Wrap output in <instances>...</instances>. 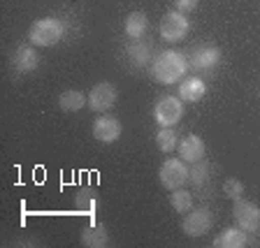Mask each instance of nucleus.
I'll use <instances>...</instances> for the list:
<instances>
[{
	"label": "nucleus",
	"mask_w": 260,
	"mask_h": 248,
	"mask_svg": "<svg viewBox=\"0 0 260 248\" xmlns=\"http://www.w3.org/2000/svg\"><path fill=\"white\" fill-rule=\"evenodd\" d=\"M186 72H188V58L181 51H174V49L160 51L151 60V77L162 86L181 81L186 77Z\"/></svg>",
	"instance_id": "obj_1"
},
{
	"label": "nucleus",
	"mask_w": 260,
	"mask_h": 248,
	"mask_svg": "<svg viewBox=\"0 0 260 248\" xmlns=\"http://www.w3.org/2000/svg\"><path fill=\"white\" fill-rule=\"evenodd\" d=\"M63 23L54 16H44V19H38V21L30 26L28 30V40H30L32 47H56V44L63 40Z\"/></svg>",
	"instance_id": "obj_2"
},
{
	"label": "nucleus",
	"mask_w": 260,
	"mask_h": 248,
	"mask_svg": "<svg viewBox=\"0 0 260 248\" xmlns=\"http://www.w3.org/2000/svg\"><path fill=\"white\" fill-rule=\"evenodd\" d=\"M153 119L160 128H174L184 119V100L177 95H162L153 104Z\"/></svg>",
	"instance_id": "obj_3"
},
{
	"label": "nucleus",
	"mask_w": 260,
	"mask_h": 248,
	"mask_svg": "<svg viewBox=\"0 0 260 248\" xmlns=\"http://www.w3.org/2000/svg\"><path fill=\"white\" fill-rule=\"evenodd\" d=\"M190 30V21L188 16L184 14V12H168V14L162 16L160 21V38L165 40V42L174 44V42H181V40L188 35Z\"/></svg>",
	"instance_id": "obj_4"
},
{
	"label": "nucleus",
	"mask_w": 260,
	"mask_h": 248,
	"mask_svg": "<svg viewBox=\"0 0 260 248\" xmlns=\"http://www.w3.org/2000/svg\"><path fill=\"white\" fill-rule=\"evenodd\" d=\"M160 184L162 188L168 190H177L188 181V162H184L181 158H168V160L160 165Z\"/></svg>",
	"instance_id": "obj_5"
},
{
	"label": "nucleus",
	"mask_w": 260,
	"mask_h": 248,
	"mask_svg": "<svg viewBox=\"0 0 260 248\" xmlns=\"http://www.w3.org/2000/svg\"><path fill=\"white\" fill-rule=\"evenodd\" d=\"M214 225V214H211L207 206H200V209H190L186 214V218L181 221V230H184L186 237H205L207 232Z\"/></svg>",
	"instance_id": "obj_6"
},
{
	"label": "nucleus",
	"mask_w": 260,
	"mask_h": 248,
	"mask_svg": "<svg viewBox=\"0 0 260 248\" xmlns=\"http://www.w3.org/2000/svg\"><path fill=\"white\" fill-rule=\"evenodd\" d=\"M233 216H235V223L242 227L246 234H253L260 230V209L258 204L249 200H235V209H233Z\"/></svg>",
	"instance_id": "obj_7"
},
{
	"label": "nucleus",
	"mask_w": 260,
	"mask_h": 248,
	"mask_svg": "<svg viewBox=\"0 0 260 248\" xmlns=\"http://www.w3.org/2000/svg\"><path fill=\"white\" fill-rule=\"evenodd\" d=\"M116 100H119V91H116V86L109 84V81L95 84V86L91 88V93H88V107H91L93 112H109V109L116 104Z\"/></svg>",
	"instance_id": "obj_8"
},
{
	"label": "nucleus",
	"mask_w": 260,
	"mask_h": 248,
	"mask_svg": "<svg viewBox=\"0 0 260 248\" xmlns=\"http://www.w3.org/2000/svg\"><path fill=\"white\" fill-rule=\"evenodd\" d=\"M121 132H123V125L112 114H103L93 121V137L103 144H114L121 137Z\"/></svg>",
	"instance_id": "obj_9"
},
{
	"label": "nucleus",
	"mask_w": 260,
	"mask_h": 248,
	"mask_svg": "<svg viewBox=\"0 0 260 248\" xmlns=\"http://www.w3.org/2000/svg\"><path fill=\"white\" fill-rule=\"evenodd\" d=\"M177 151H179V158L184 162H188V165H193V162H200L202 158H205L207 153V146H205V139H202L200 135H186L184 139L177 144Z\"/></svg>",
	"instance_id": "obj_10"
},
{
	"label": "nucleus",
	"mask_w": 260,
	"mask_h": 248,
	"mask_svg": "<svg viewBox=\"0 0 260 248\" xmlns=\"http://www.w3.org/2000/svg\"><path fill=\"white\" fill-rule=\"evenodd\" d=\"M218 63H221V49L218 47H198L188 58V65L195 72L214 70Z\"/></svg>",
	"instance_id": "obj_11"
},
{
	"label": "nucleus",
	"mask_w": 260,
	"mask_h": 248,
	"mask_svg": "<svg viewBox=\"0 0 260 248\" xmlns=\"http://www.w3.org/2000/svg\"><path fill=\"white\" fill-rule=\"evenodd\" d=\"M38 65H40L38 51H35V47H28V44H21V47L14 51V56H12V67H14L19 75L35 72Z\"/></svg>",
	"instance_id": "obj_12"
},
{
	"label": "nucleus",
	"mask_w": 260,
	"mask_h": 248,
	"mask_svg": "<svg viewBox=\"0 0 260 248\" xmlns=\"http://www.w3.org/2000/svg\"><path fill=\"white\" fill-rule=\"evenodd\" d=\"M207 95V84L200 79V77H188V79H181L179 84V97L184 102H200L202 97Z\"/></svg>",
	"instance_id": "obj_13"
},
{
	"label": "nucleus",
	"mask_w": 260,
	"mask_h": 248,
	"mask_svg": "<svg viewBox=\"0 0 260 248\" xmlns=\"http://www.w3.org/2000/svg\"><path fill=\"white\" fill-rule=\"evenodd\" d=\"M249 243L246 239V232L242 227H225L216 239H214V248H244Z\"/></svg>",
	"instance_id": "obj_14"
},
{
	"label": "nucleus",
	"mask_w": 260,
	"mask_h": 248,
	"mask_svg": "<svg viewBox=\"0 0 260 248\" xmlns=\"http://www.w3.org/2000/svg\"><path fill=\"white\" fill-rule=\"evenodd\" d=\"M81 243L86 248H105L109 243V234L103 225H88L81 230Z\"/></svg>",
	"instance_id": "obj_15"
},
{
	"label": "nucleus",
	"mask_w": 260,
	"mask_h": 248,
	"mask_svg": "<svg viewBox=\"0 0 260 248\" xmlns=\"http://www.w3.org/2000/svg\"><path fill=\"white\" fill-rule=\"evenodd\" d=\"M84 104H88V97L84 95L81 91H75V88H70V91H63V93L58 95V107H60V112L75 114V112H79Z\"/></svg>",
	"instance_id": "obj_16"
},
{
	"label": "nucleus",
	"mask_w": 260,
	"mask_h": 248,
	"mask_svg": "<svg viewBox=\"0 0 260 248\" xmlns=\"http://www.w3.org/2000/svg\"><path fill=\"white\" fill-rule=\"evenodd\" d=\"M123 28H125V35H128L130 40H140L142 35L149 30V19H146L144 12H133V14H128Z\"/></svg>",
	"instance_id": "obj_17"
},
{
	"label": "nucleus",
	"mask_w": 260,
	"mask_h": 248,
	"mask_svg": "<svg viewBox=\"0 0 260 248\" xmlns=\"http://www.w3.org/2000/svg\"><path fill=\"white\" fill-rule=\"evenodd\" d=\"M128 58L135 67H144V65L151 63V47L142 40H133V44L128 47Z\"/></svg>",
	"instance_id": "obj_18"
},
{
	"label": "nucleus",
	"mask_w": 260,
	"mask_h": 248,
	"mask_svg": "<svg viewBox=\"0 0 260 248\" xmlns=\"http://www.w3.org/2000/svg\"><path fill=\"white\" fill-rule=\"evenodd\" d=\"M170 204H172V209L177 211V214H188V211L193 209V195L186 188H177V190H172Z\"/></svg>",
	"instance_id": "obj_19"
},
{
	"label": "nucleus",
	"mask_w": 260,
	"mask_h": 248,
	"mask_svg": "<svg viewBox=\"0 0 260 248\" xmlns=\"http://www.w3.org/2000/svg\"><path fill=\"white\" fill-rule=\"evenodd\" d=\"M209 176H211V165L205 160L193 162V167L188 169V181L193 186H198V188H202V186L209 181Z\"/></svg>",
	"instance_id": "obj_20"
},
{
	"label": "nucleus",
	"mask_w": 260,
	"mask_h": 248,
	"mask_svg": "<svg viewBox=\"0 0 260 248\" xmlns=\"http://www.w3.org/2000/svg\"><path fill=\"white\" fill-rule=\"evenodd\" d=\"M75 204L79 211H95L98 206V193L93 188H81L79 193L75 195Z\"/></svg>",
	"instance_id": "obj_21"
},
{
	"label": "nucleus",
	"mask_w": 260,
	"mask_h": 248,
	"mask_svg": "<svg viewBox=\"0 0 260 248\" xmlns=\"http://www.w3.org/2000/svg\"><path fill=\"white\" fill-rule=\"evenodd\" d=\"M156 144L158 149H160L162 153H170L177 149L179 139H177V132H174L172 128H160L158 130V135H156Z\"/></svg>",
	"instance_id": "obj_22"
},
{
	"label": "nucleus",
	"mask_w": 260,
	"mask_h": 248,
	"mask_svg": "<svg viewBox=\"0 0 260 248\" xmlns=\"http://www.w3.org/2000/svg\"><path fill=\"white\" fill-rule=\"evenodd\" d=\"M223 193H225V197H230V200H239V197L244 195V184L239 181V179H225Z\"/></svg>",
	"instance_id": "obj_23"
},
{
	"label": "nucleus",
	"mask_w": 260,
	"mask_h": 248,
	"mask_svg": "<svg viewBox=\"0 0 260 248\" xmlns=\"http://www.w3.org/2000/svg\"><path fill=\"white\" fill-rule=\"evenodd\" d=\"M198 5H200V0H174V10H177V12H184V14L193 12Z\"/></svg>",
	"instance_id": "obj_24"
}]
</instances>
